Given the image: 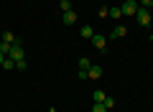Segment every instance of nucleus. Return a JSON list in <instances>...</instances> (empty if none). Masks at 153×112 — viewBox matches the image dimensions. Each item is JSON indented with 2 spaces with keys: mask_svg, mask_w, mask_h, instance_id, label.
<instances>
[{
  "mask_svg": "<svg viewBox=\"0 0 153 112\" xmlns=\"http://www.w3.org/2000/svg\"><path fill=\"white\" fill-rule=\"evenodd\" d=\"M135 18H138V26H143V28L151 26V13H148V8H138Z\"/></svg>",
  "mask_w": 153,
  "mask_h": 112,
  "instance_id": "nucleus-1",
  "label": "nucleus"
},
{
  "mask_svg": "<svg viewBox=\"0 0 153 112\" xmlns=\"http://www.w3.org/2000/svg\"><path fill=\"white\" fill-rule=\"evenodd\" d=\"M8 59V56H5V53H0V66H3V61H5Z\"/></svg>",
  "mask_w": 153,
  "mask_h": 112,
  "instance_id": "nucleus-20",
  "label": "nucleus"
},
{
  "mask_svg": "<svg viewBox=\"0 0 153 112\" xmlns=\"http://www.w3.org/2000/svg\"><path fill=\"white\" fill-rule=\"evenodd\" d=\"M89 66H92V61H89V59H84V56H82V59H79V69H82V71H87Z\"/></svg>",
  "mask_w": 153,
  "mask_h": 112,
  "instance_id": "nucleus-12",
  "label": "nucleus"
},
{
  "mask_svg": "<svg viewBox=\"0 0 153 112\" xmlns=\"http://www.w3.org/2000/svg\"><path fill=\"white\" fill-rule=\"evenodd\" d=\"M102 105H105V107H107V110H112V107H115V99H112V97H107V99H105V102H102Z\"/></svg>",
  "mask_w": 153,
  "mask_h": 112,
  "instance_id": "nucleus-17",
  "label": "nucleus"
},
{
  "mask_svg": "<svg viewBox=\"0 0 153 112\" xmlns=\"http://www.w3.org/2000/svg\"><path fill=\"white\" fill-rule=\"evenodd\" d=\"M92 46L97 48V51H102V48L107 46V38H105V36H92Z\"/></svg>",
  "mask_w": 153,
  "mask_h": 112,
  "instance_id": "nucleus-5",
  "label": "nucleus"
},
{
  "mask_svg": "<svg viewBox=\"0 0 153 112\" xmlns=\"http://www.w3.org/2000/svg\"><path fill=\"white\" fill-rule=\"evenodd\" d=\"M140 8H153V0H140Z\"/></svg>",
  "mask_w": 153,
  "mask_h": 112,
  "instance_id": "nucleus-18",
  "label": "nucleus"
},
{
  "mask_svg": "<svg viewBox=\"0 0 153 112\" xmlns=\"http://www.w3.org/2000/svg\"><path fill=\"white\" fill-rule=\"evenodd\" d=\"M120 16H123L120 5H115V8H110V18H120Z\"/></svg>",
  "mask_w": 153,
  "mask_h": 112,
  "instance_id": "nucleus-15",
  "label": "nucleus"
},
{
  "mask_svg": "<svg viewBox=\"0 0 153 112\" xmlns=\"http://www.w3.org/2000/svg\"><path fill=\"white\" fill-rule=\"evenodd\" d=\"M125 33H128V28H125V26H115V31L110 33L107 38H115V41H117V38H120V36H125Z\"/></svg>",
  "mask_w": 153,
  "mask_h": 112,
  "instance_id": "nucleus-7",
  "label": "nucleus"
},
{
  "mask_svg": "<svg viewBox=\"0 0 153 112\" xmlns=\"http://www.w3.org/2000/svg\"><path fill=\"white\" fill-rule=\"evenodd\" d=\"M10 48H13V43H8V41H0V53H10Z\"/></svg>",
  "mask_w": 153,
  "mask_h": 112,
  "instance_id": "nucleus-10",
  "label": "nucleus"
},
{
  "mask_svg": "<svg viewBox=\"0 0 153 112\" xmlns=\"http://www.w3.org/2000/svg\"><path fill=\"white\" fill-rule=\"evenodd\" d=\"M0 41H8V43H18V41H21V38H18V36H13L10 31H5V33H3V38H0Z\"/></svg>",
  "mask_w": 153,
  "mask_h": 112,
  "instance_id": "nucleus-9",
  "label": "nucleus"
},
{
  "mask_svg": "<svg viewBox=\"0 0 153 112\" xmlns=\"http://www.w3.org/2000/svg\"><path fill=\"white\" fill-rule=\"evenodd\" d=\"M16 69H21V71L26 69V59H21V61H16Z\"/></svg>",
  "mask_w": 153,
  "mask_h": 112,
  "instance_id": "nucleus-19",
  "label": "nucleus"
},
{
  "mask_svg": "<svg viewBox=\"0 0 153 112\" xmlns=\"http://www.w3.org/2000/svg\"><path fill=\"white\" fill-rule=\"evenodd\" d=\"M92 97H94V102H105V99H107V94H105L102 89H97V92H94Z\"/></svg>",
  "mask_w": 153,
  "mask_h": 112,
  "instance_id": "nucleus-13",
  "label": "nucleus"
},
{
  "mask_svg": "<svg viewBox=\"0 0 153 112\" xmlns=\"http://www.w3.org/2000/svg\"><path fill=\"white\" fill-rule=\"evenodd\" d=\"M3 69H5V71H10V69H16V61H13L10 56H8V59L3 61Z\"/></svg>",
  "mask_w": 153,
  "mask_h": 112,
  "instance_id": "nucleus-11",
  "label": "nucleus"
},
{
  "mask_svg": "<svg viewBox=\"0 0 153 112\" xmlns=\"http://www.w3.org/2000/svg\"><path fill=\"white\" fill-rule=\"evenodd\" d=\"M61 21H64V26H74V23H76V13H74V10L64 13V16H61Z\"/></svg>",
  "mask_w": 153,
  "mask_h": 112,
  "instance_id": "nucleus-6",
  "label": "nucleus"
},
{
  "mask_svg": "<svg viewBox=\"0 0 153 112\" xmlns=\"http://www.w3.org/2000/svg\"><path fill=\"white\" fill-rule=\"evenodd\" d=\"M13 61H21V59H26V51H23V43L18 41V43H13V48H10V53H8Z\"/></svg>",
  "mask_w": 153,
  "mask_h": 112,
  "instance_id": "nucleus-2",
  "label": "nucleus"
},
{
  "mask_svg": "<svg viewBox=\"0 0 153 112\" xmlns=\"http://www.w3.org/2000/svg\"><path fill=\"white\" fill-rule=\"evenodd\" d=\"M148 38H151V41H153V33H151V36H148Z\"/></svg>",
  "mask_w": 153,
  "mask_h": 112,
  "instance_id": "nucleus-21",
  "label": "nucleus"
},
{
  "mask_svg": "<svg viewBox=\"0 0 153 112\" xmlns=\"http://www.w3.org/2000/svg\"><path fill=\"white\" fill-rule=\"evenodd\" d=\"M92 112H107V107H105L102 102H94V105H92Z\"/></svg>",
  "mask_w": 153,
  "mask_h": 112,
  "instance_id": "nucleus-16",
  "label": "nucleus"
},
{
  "mask_svg": "<svg viewBox=\"0 0 153 112\" xmlns=\"http://www.w3.org/2000/svg\"><path fill=\"white\" fill-rule=\"evenodd\" d=\"M59 5H61V10H64V13H69V10H74V8H71V0H61Z\"/></svg>",
  "mask_w": 153,
  "mask_h": 112,
  "instance_id": "nucleus-14",
  "label": "nucleus"
},
{
  "mask_svg": "<svg viewBox=\"0 0 153 112\" xmlns=\"http://www.w3.org/2000/svg\"><path fill=\"white\" fill-rule=\"evenodd\" d=\"M79 36H82V38H89V41H92V36H94L92 26H82V31H79Z\"/></svg>",
  "mask_w": 153,
  "mask_h": 112,
  "instance_id": "nucleus-8",
  "label": "nucleus"
},
{
  "mask_svg": "<svg viewBox=\"0 0 153 112\" xmlns=\"http://www.w3.org/2000/svg\"><path fill=\"white\" fill-rule=\"evenodd\" d=\"M102 76V66H97V64H92L87 69V79H100Z\"/></svg>",
  "mask_w": 153,
  "mask_h": 112,
  "instance_id": "nucleus-4",
  "label": "nucleus"
},
{
  "mask_svg": "<svg viewBox=\"0 0 153 112\" xmlns=\"http://www.w3.org/2000/svg\"><path fill=\"white\" fill-rule=\"evenodd\" d=\"M120 10H123V16H135L138 13V3L135 0H125V3L120 5Z\"/></svg>",
  "mask_w": 153,
  "mask_h": 112,
  "instance_id": "nucleus-3",
  "label": "nucleus"
}]
</instances>
